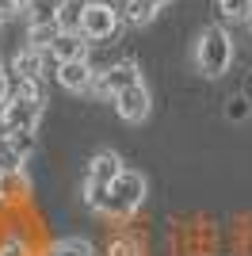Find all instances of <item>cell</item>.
Instances as JSON below:
<instances>
[{
  "instance_id": "cell-20",
  "label": "cell",
  "mask_w": 252,
  "mask_h": 256,
  "mask_svg": "<svg viewBox=\"0 0 252 256\" xmlns=\"http://www.w3.org/2000/svg\"><path fill=\"white\" fill-rule=\"evenodd\" d=\"M248 111H252V104L244 96H230V104H226V115L233 118V122H244L248 118Z\"/></svg>"
},
{
  "instance_id": "cell-11",
  "label": "cell",
  "mask_w": 252,
  "mask_h": 256,
  "mask_svg": "<svg viewBox=\"0 0 252 256\" xmlns=\"http://www.w3.org/2000/svg\"><path fill=\"white\" fill-rule=\"evenodd\" d=\"M69 0H27V23H58Z\"/></svg>"
},
{
  "instance_id": "cell-3",
  "label": "cell",
  "mask_w": 252,
  "mask_h": 256,
  "mask_svg": "<svg viewBox=\"0 0 252 256\" xmlns=\"http://www.w3.org/2000/svg\"><path fill=\"white\" fill-rule=\"evenodd\" d=\"M38 118H42V104L23 100V96H16V92L0 107V130H4V134H34V130H38Z\"/></svg>"
},
{
  "instance_id": "cell-23",
  "label": "cell",
  "mask_w": 252,
  "mask_h": 256,
  "mask_svg": "<svg viewBox=\"0 0 252 256\" xmlns=\"http://www.w3.org/2000/svg\"><path fill=\"white\" fill-rule=\"evenodd\" d=\"M80 4H96V0H80Z\"/></svg>"
},
{
  "instance_id": "cell-1",
  "label": "cell",
  "mask_w": 252,
  "mask_h": 256,
  "mask_svg": "<svg viewBox=\"0 0 252 256\" xmlns=\"http://www.w3.org/2000/svg\"><path fill=\"white\" fill-rule=\"evenodd\" d=\"M142 203H146V176L134 168H122L118 180L107 188V203L100 210V218H107V222H130Z\"/></svg>"
},
{
  "instance_id": "cell-14",
  "label": "cell",
  "mask_w": 252,
  "mask_h": 256,
  "mask_svg": "<svg viewBox=\"0 0 252 256\" xmlns=\"http://www.w3.org/2000/svg\"><path fill=\"white\" fill-rule=\"evenodd\" d=\"M107 256H142V241H138L130 230H118V234L107 241Z\"/></svg>"
},
{
  "instance_id": "cell-8",
  "label": "cell",
  "mask_w": 252,
  "mask_h": 256,
  "mask_svg": "<svg viewBox=\"0 0 252 256\" xmlns=\"http://www.w3.org/2000/svg\"><path fill=\"white\" fill-rule=\"evenodd\" d=\"M118 172H122L118 153H111V150L96 153V157L88 160V180H84V188H100V192H107V188L118 180Z\"/></svg>"
},
{
  "instance_id": "cell-2",
  "label": "cell",
  "mask_w": 252,
  "mask_h": 256,
  "mask_svg": "<svg viewBox=\"0 0 252 256\" xmlns=\"http://www.w3.org/2000/svg\"><path fill=\"white\" fill-rule=\"evenodd\" d=\"M233 62V42L222 27H206L195 42V65L202 76H222Z\"/></svg>"
},
{
  "instance_id": "cell-9",
  "label": "cell",
  "mask_w": 252,
  "mask_h": 256,
  "mask_svg": "<svg viewBox=\"0 0 252 256\" xmlns=\"http://www.w3.org/2000/svg\"><path fill=\"white\" fill-rule=\"evenodd\" d=\"M58 84L69 88V92H92L96 73H92V65H88V58H76V62H62L58 65Z\"/></svg>"
},
{
  "instance_id": "cell-19",
  "label": "cell",
  "mask_w": 252,
  "mask_h": 256,
  "mask_svg": "<svg viewBox=\"0 0 252 256\" xmlns=\"http://www.w3.org/2000/svg\"><path fill=\"white\" fill-rule=\"evenodd\" d=\"M4 138H8V146H12L16 153H20L23 160H27V157L34 153V134H4Z\"/></svg>"
},
{
  "instance_id": "cell-12",
  "label": "cell",
  "mask_w": 252,
  "mask_h": 256,
  "mask_svg": "<svg viewBox=\"0 0 252 256\" xmlns=\"http://www.w3.org/2000/svg\"><path fill=\"white\" fill-rule=\"evenodd\" d=\"M42 256H96V248L92 241H80V237H62L42 248Z\"/></svg>"
},
{
  "instance_id": "cell-6",
  "label": "cell",
  "mask_w": 252,
  "mask_h": 256,
  "mask_svg": "<svg viewBox=\"0 0 252 256\" xmlns=\"http://www.w3.org/2000/svg\"><path fill=\"white\" fill-rule=\"evenodd\" d=\"M0 210L4 214L31 210V180H27V172H0Z\"/></svg>"
},
{
  "instance_id": "cell-24",
  "label": "cell",
  "mask_w": 252,
  "mask_h": 256,
  "mask_svg": "<svg viewBox=\"0 0 252 256\" xmlns=\"http://www.w3.org/2000/svg\"><path fill=\"white\" fill-rule=\"evenodd\" d=\"M157 4H168V0H157Z\"/></svg>"
},
{
  "instance_id": "cell-15",
  "label": "cell",
  "mask_w": 252,
  "mask_h": 256,
  "mask_svg": "<svg viewBox=\"0 0 252 256\" xmlns=\"http://www.w3.org/2000/svg\"><path fill=\"white\" fill-rule=\"evenodd\" d=\"M62 34L58 23H27V46H38V50H50V42Z\"/></svg>"
},
{
  "instance_id": "cell-10",
  "label": "cell",
  "mask_w": 252,
  "mask_h": 256,
  "mask_svg": "<svg viewBox=\"0 0 252 256\" xmlns=\"http://www.w3.org/2000/svg\"><path fill=\"white\" fill-rule=\"evenodd\" d=\"M50 54L58 58V62H76V58H84V54H88V38H84L80 31H62V34L50 42Z\"/></svg>"
},
{
  "instance_id": "cell-13",
  "label": "cell",
  "mask_w": 252,
  "mask_h": 256,
  "mask_svg": "<svg viewBox=\"0 0 252 256\" xmlns=\"http://www.w3.org/2000/svg\"><path fill=\"white\" fill-rule=\"evenodd\" d=\"M157 0H126V8H122V20L126 23H134V27H146L153 16H157Z\"/></svg>"
},
{
  "instance_id": "cell-21",
  "label": "cell",
  "mask_w": 252,
  "mask_h": 256,
  "mask_svg": "<svg viewBox=\"0 0 252 256\" xmlns=\"http://www.w3.org/2000/svg\"><path fill=\"white\" fill-rule=\"evenodd\" d=\"M23 8H27V0H0V23L12 20V16H20Z\"/></svg>"
},
{
  "instance_id": "cell-5",
  "label": "cell",
  "mask_w": 252,
  "mask_h": 256,
  "mask_svg": "<svg viewBox=\"0 0 252 256\" xmlns=\"http://www.w3.org/2000/svg\"><path fill=\"white\" fill-rule=\"evenodd\" d=\"M142 80V73H138V65L126 58V62H115V65H107L104 73H96V84H92V92L96 96H104V100H115L122 88H130V84H138Z\"/></svg>"
},
{
  "instance_id": "cell-4",
  "label": "cell",
  "mask_w": 252,
  "mask_h": 256,
  "mask_svg": "<svg viewBox=\"0 0 252 256\" xmlns=\"http://www.w3.org/2000/svg\"><path fill=\"white\" fill-rule=\"evenodd\" d=\"M118 23H122V16L107 0H96V4H84L80 8V34L88 42H107L118 31Z\"/></svg>"
},
{
  "instance_id": "cell-18",
  "label": "cell",
  "mask_w": 252,
  "mask_h": 256,
  "mask_svg": "<svg viewBox=\"0 0 252 256\" xmlns=\"http://www.w3.org/2000/svg\"><path fill=\"white\" fill-rule=\"evenodd\" d=\"M23 164L27 160L8 146V138H0V172H23Z\"/></svg>"
},
{
  "instance_id": "cell-17",
  "label": "cell",
  "mask_w": 252,
  "mask_h": 256,
  "mask_svg": "<svg viewBox=\"0 0 252 256\" xmlns=\"http://www.w3.org/2000/svg\"><path fill=\"white\" fill-rule=\"evenodd\" d=\"M80 0H69V4H65L62 8V16H58V27H62V31H80Z\"/></svg>"
},
{
  "instance_id": "cell-16",
  "label": "cell",
  "mask_w": 252,
  "mask_h": 256,
  "mask_svg": "<svg viewBox=\"0 0 252 256\" xmlns=\"http://www.w3.org/2000/svg\"><path fill=\"white\" fill-rule=\"evenodd\" d=\"M12 92L23 96V100H34V104H46V88H42V80H34V76H16Z\"/></svg>"
},
{
  "instance_id": "cell-22",
  "label": "cell",
  "mask_w": 252,
  "mask_h": 256,
  "mask_svg": "<svg viewBox=\"0 0 252 256\" xmlns=\"http://www.w3.org/2000/svg\"><path fill=\"white\" fill-rule=\"evenodd\" d=\"M12 96V84H8V73L0 69V107H4V100Z\"/></svg>"
},
{
  "instance_id": "cell-7",
  "label": "cell",
  "mask_w": 252,
  "mask_h": 256,
  "mask_svg": "<svg viewBox=\"0 0 252 256\" xmlns=\"http://www.w3.org/2000/svg\"><path fill=\"white\" fill-rule=\"evenodd\" d=\"M111 104H115L118 118L134 122V126H138V122H146L149 111H153V104H149V88L142 84V80H138V84H130V88H122V92H118Z\"/></svg>"
}]
</instances>
